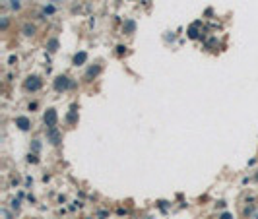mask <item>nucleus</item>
Wrapping results in <instances>:
<instances>
[{"instance_id": "nucleus-1", "label": "nucleus", "mask_w": 258, "mask_h": 219, "mask_svg": "<svg viewBox=\"0 0 258 219\" xmlns=\"http://www.w3.org/2000/svg\"><path fill=\"white\" fill-rule=\"evenodd\" d=\"M68 87V78H58L57 79V89H64Z\"/></svg>"}, {"instance_id": "nucleus-5", "label": "nucleus", "mask_w": 258, "mask_h": 219, "mask_svg": "<svg viewBox=\"0 0 258 219\" xmlns=\"http://www.w3.org/2000/svg\"><path fill=\"white\" fill-rule=\"evenodd\" d=\"M39 85H41L39 82H27V89H37Z\"/></svg>"}, {"instance_id": "nucleus-4", "label": "nucleus", "mask_w": 258, "mask_h": 219, "mask_svg": "<svg viewBox=\"0 0 258 219\" xmlns=\"http://www.w3.org/2000/svg\"><path fill=\"white\" fill-rule=\"evenodd\" d=\"M84 60H85V52H80V54H78V56L74 58V62H76V64H78V62H84Z\"/></svg>"}, {"instance_id": "nucleus-6", "label": "nucleus", "mask_w": 258, "mask_h": 219, "mask_svg": "<svg viewBox=\"0 0 258 219\" xmlns=\"http://www.w3.org/2000/svg\"><path fill=\"white\" fill-rule=\"evenodd\" d=\"M33 31H35V29H33V27H29V25H25V35H31Z\"/></svg>"}, {"instance_id": "nucleus-2", "label": "nucleus", "mask_w": 258, "mask_h": 219, "mask_svg": "<svg viewBox=\"0 0 258 219\" xmlns=\"http://www.w3.org/2000/svg\"><path fill=\"white\" fill-rule=\"evenodd\" d=\"M45 120H47L49 122V124H54V122H57V115H54V111H49V115H47V117H45Z\"/></svg>"}, {"instance_id": "nucleus-3", "label": "nucleus", "mask_w": 258, "mask_h": 219, "mask_svg": "<svg viewBox=\"0 0 258 219\" xmlns=\"http://www.w3.org/2000/svg\"><path fill=\"white\" fill-rule=\"evenodd\" d=\"M18 124H19V128H24V130H25V128L29 126V122H27V118H18Z\"/></svg>"}]
</instances>
